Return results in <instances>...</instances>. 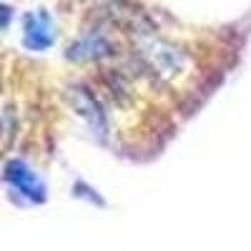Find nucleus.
<instances>
[{"mask_svg":"<svg viewBox=\"0 0 251 251\" xmlns=\"http://www.w3.org/2000/svg\"><path fill=\"white\" fill-rule=\"evenodd\" d=\"M25 40L33 48H46L50 43V23L46 13H33L25 18Z\"/></svg>","mask_w":251,"mask_h":251,"instance_id":"obj_1","label":"nucleus"}]
</instances>
